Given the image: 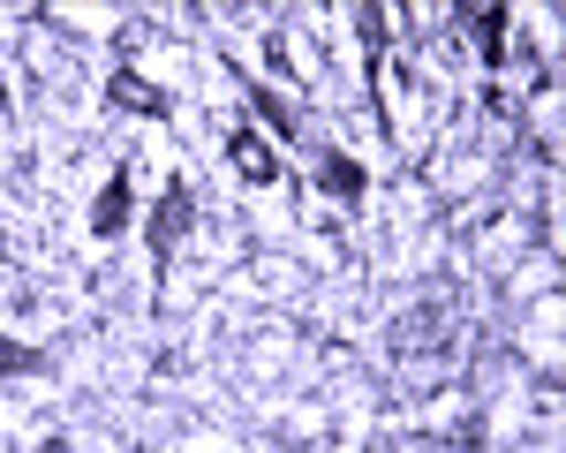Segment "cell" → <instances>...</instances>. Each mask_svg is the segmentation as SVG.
<instances>
[{"label":"cell","instance_id":"cell-1","mask_svg":"<svg viewBox=\"0 0 566 453\" xmlns=\"http://www.w3.org/2000/svg\"><path fill=\"white\" fill-rule=\"evenodd\" d=\"M189 227H197V189L175 175L167 189H159L151 220H144V242H151V295H167V272H175V250H181Z\"/></svg>","mask_w":566,"mask_h":453},{"label":"cell","instance_id":"cell-2","mask_svg":"<svg viewBox=\"0 0 566 453\" xmlns=\"http://www.w3.org/2000/svg\"><path fill=\"white\" fill-rule=\"evenodd\" d=\"M136 227V175H129V159L106 175V189H98V204H91V242H122Z\"/></svg>","mask_w":566,"mask_h":453},{"label":"cell","instance_id":"cell-3","mask_svg":"<svg viewBox=\"0 0 566 453\" xmlns=\"http://www.w3.org/2000/svg\"><path fill=\"white\" fill-rule=\"evenodd\" d=\"M227 167L242 175V189H272V181L287 175V167H280V151H272L250 122H234V129H227Z\"/></svg>","mask_w":566,"mask_h":453},{"label":"cell","instance_id":"cell-4","mask_svg":"<svg viewBox=\"0 0 566 453\" xmlns=\"http://www.w3.org/2000/svg\"><path fill=\"white\" fill-rule=\"evenodd\" d=\"M106 106L114 114H144V122H175V98L151 84V76H136V69H114L106 76Z\"/></svg>","mask_w":566,"mask_h":453},{"label":"cell","instance_id":"cell-5","mask_svg":"<svg viewBox=\"0 0 566 453\" xmlns=\"http://www.w3.org/2000/svg\"><path fill=\"white\" fill-rule=\"evenodd\" d=\"M317 189L333 197V204H363L370 197V175H363V159H348V151H317Z\"/></svg>","mask_w":566,"mask_h":453},{"label":"cell","instance_id":"cell-6","mask_svg":"<svg viewBox=\"0 0 566 453\" xmlns=\"http://www.w3.org/2000/svg\"><path fill=\"white\" fill-rule=\"evenodd\" d=\"M461 23L476 31L483 69H499V61H506V23H514V8H506V0H491V8H461Z\"/></svg>","mask_w":566,"mask_h":453},{"label":"cell","instance_id":"cell-7","mask_svg":"<svg viewBox=\"0 0 566 453\" xmlns=\"http://www.w3.org/2000/svg\"><path fill=\"white\" fill-rule=\"evenodd\" d=\"M242 91H250V106H258L264 122H272V136H280V144H303V129H295V114L280 106V91H272V84H242Z\"/></svg>","mask_w":566,"mask_h":453},{"label":"cell","instance_id":"cell-8","mask_svg":"<svg viewBox=\"0 0 566 453\" xmlns=\"http://www.w3.org/2000/svg\"><path fill=\"white\" fill-rule=\"evenodd\" d=\"M45 348H23V340H0V378H39L45 370Z\"/></svg>","mask_w":566,"mask_h":453}]
</instances>
